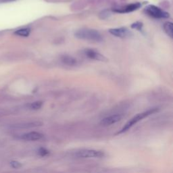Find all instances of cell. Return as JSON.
<instances>
[{
    "mask_svg": "<svg viewBox=\"0 0 173 173\" xmlns=\"http://www.w3.org/2000/svg\"><path fill=\"white\" fill-rule=\"evenodd\" d=\"M43 135L42 133H40L39 132L32 131L30 133H24L22 135L20 138L21 139L24 140V141H38V140H41L43 138Z\"/></svg>",
    "mask_w": 173,
    "mask_h": 173,
    "instance_id": "52a82bcc",
    "label": "cell"
},
{
    "mask_svg": "<svg viewBox=\"0 0 173 173\" xmlns=\"http://www.w3.org/2000/svg\"><path fill=\"white\" fill-rule=\"evenodd\" d=\"M61 60L64 64H66L69 66H75L77 64V60L74 57L68 55H64L61 57Z\"/></svg>",
    "mask_w": 173,
    "mask_h": 173,
    "instance_id": "8fae6325",
    "label": "cell"
},
{
    "mask_svg": "<svg viewBox=\"0 0 173 173\" xmlns=\"http://www.w3.org/2000/svg\"><path fill=\"white\" fill-rule=\"evenodd\" d=\"M74 36L79 39L97 42L102 41L103 39L102 35L95 29H79L74 32Z\"/></svg>",
    "mask_w": 173,
    "mask_h": 173,
    "instance_id": "6da1fadb",
    "label": "cell"
},
{
    "mask_svg": "<svg viewBox=\"0 0 173 173\" xmlns=\"http://www.w3.org/2000/svg\"><path fill=\"white\" fill-rule=\"evenodd\" d=\"M43 105L42 102H35L33 103H31L29 105V109L31 110H39L41 107Z\"/></svg>",
    "mask_w": 173,
    "mask_h": 173,
    "instance_id": "5bb4252c",
    "label": "cell"
},
{
    "mask_svg": "<svg viewBox=\"0 0 173 173\" xmlns=\"http://www.w3.org/2000/svg\"><path fill=\"white\" fill-rule=\"evenodd\" d=\"M164 29L166 33L169 37H173V26L171 22H166L164 24Z\"/></svg>",
    "mask_w": 173,
    "mask_h": 173,
    "instance_id": "7c38bea8",
    "label": "cell"
},
{
    "mask_svg": "<svg viewBox=\"0 0 173 173\" xmlns=\"http://www.w3.org/2000/svg\"><path fill=\"white\" fill-rule=\"evenodd\" d=\"M30 32H31V30L27 28H24V29H21L17 30V31H15V35H16L20 36V37H28L30 34Z\"/></svg>",
    "mask_w": 173,
    "mask_h": 173,
    "instance_id": "4fadbf2b",
    "label": "cell"
},
{
    "mask_svg": "<svg viewBox=\"0 0 173 173\" xmlns=\"http://www.w3.org/2000/svg\"><path fill=\"white\" fill-rule=\"evenodd\" d=\"M157 111H158L157 108H153V109L147 110V111L141 112V113H139L137 115H135V116L134 117H133L132 119L129 120V121H128L127 122V124H125L123 127H122V129L120 130L119 133H118V134H121L122 133L127 131L128 130H129L130 129H131L133 126H134L135 124H136L137 122L141 121V120L144 119L145 118L147 117L148 116H149V115L155 113V112Z\"/></svg>",
    "mask_w": 173,
    "mask_h": 173,
    "instance_id": "7a4b0ae2",
    "label": "cell"
},
{
    "mask_svg": "<svg viewBox=\"0 0 173 173\" xmlns=\"http://www.w3.org/2000/svg\"><path fill=\"white\" fill-rule=\"evenodd\" d=\"M104 155V152L99 150L82 149L75 153L74 156L78 158H100Z\"/></svg>",
    "mask_w": 173,
    "mask_h": 173,
    "instance_id": "3957f363",
    "label": "cell"
},
{
    "mask_svg": "<svg viewBox=\"0 0 173 173\" xmlns=\"http://www.w3.org/2000/svg\"><path fill=\"white\" fill-rule=\"evenodd\" d=\"M141 7V4L139 3H134L131 4L124 7H120V8H115L113 10L118 13H129V12H133L136 10L139 9Z\"/></svg>",
    "mask_w": 173,
    "mask_h": 173,
    "instance_id": "9c48e42d",
    "label": "cell"
},
{
    "mask_svg": "<svg viewBox=\"0 0 173 173\" xmlns=\"http://www.w3.org/2000/svg\"><path fill=\"white\" fill-rule=\"evenodd\" d=\"M85 54L87 57L91 59L96 60V61H100V62H107V59L105 57L104 55L100 54L99 52H97V50H95L93 49H87L85 50Z\"/></svg>",
    "mask_w": 173,
    "mask_h": 173,
    "instance_id": "5b68a950",
    "label": "cell"
},
{
    "mask_svg": "<svg viewBox=\"0 0 173 173\" xmlns=\"http://www.w3.org/2000/svg\"><path fill=\"white\" fill-rule=\"evenodd\" d=\"M122 117V114H114V115H111V116H107L106 118H104V119H102L101 120V122L100 124L103 126H110V125L114 124L116 122H119L120 120H121Z\"/></svg>",
    "mask_w": 173,
    "mask_h": 173,
    "instance_id": "8992f818",
    "label": "cell"
},
{
    "mask_svg": "<svg viewBox=\"0 0 173 173\" xmlns=\"http://www.w3.org/2000/svg\"><path fill=\"white\" fill-rule=\"evenodd\" d=\"M145 12L150 16L155 18H167L170 16L168 12L162 10L160 7L154 5H149L145 7Z\"/></svg>",
    "mask_w": 173,
    "mask_h": 173,
    "instance_id": "277c9868",
    "label": "cell"
},
{
    "mask_svg": "<svg viewBox=\"0 0 173 173\" xmlns=\"http://www.w3.org/2000/svg\"><path fill=\"white\" fill-rule=\"evenodd\" d=\"M109 32L116 37L119 38H126L130 35V32L129 30L126 28H114L109 30Z\"/></svg>",
    "mask_w": 173,
    "mask_h": 173,
    "instance_id": "ba28073f",
    "label": "cell"
},
{
    "mask_svg": "<svg viewBox=\"0 0 173 173\" xmlns=\"http://www.w3.org/2000/svg\"><path fill=\"white\" fill-rule=\"evenodd\" d=\"M39 154L40 155H41V156H45V155H46L49 154V152L47 151L46 149L41 147V148H40L39 149Z\"/></svg>",
    "mask_w": 173,
    "mask_h": 173,
    "instance_id": "2e32d148",
    "label": "cell"
},
{
    "mask_svg": "<svg viewBox=\"0 0 173 173\" xmlns=\"http://www.w3.org/2000/svg\"><path fill=\"white\" fill-rule=\"evenodd\" d=\"M142 26H143V24H142V23H141V22H136V23H135L132 25V28L139 30V29H141Z\"/></svg>",
    "mask_w": 173,
    "mask_h": 173,
    "instance_id": "e0dca14e",
    "label": "cell"
},
{
    "mask_svg": "<svg viewBox=\"0 0 173 173\" xmlns=\"http://www.w3.org/2000/svg\"><path fill=\"white\" fill-rule=\"evenodd\" d=\"M10 166L14 168V169H19L22 166V164L19 162L17 161H12L10 162Z\"/></svg>",
    "mask_w": 173,
    "mask_h": 173,
    "instance_id": "9a60e30c",
    "label": "cell"
},
{
    "mask_svg": "<svg viewBox=\"0 0 173 173\" xmlns=\"http://www.w3.org/2000/svg\"><path fill=\"white\" fill-rule=\"evenodd\" d=\"M42 125V123L38 121L35 122H23V123L15 124L11 126L12 129H29V128H34L40 127Z\"/></svg>",
    "mask_w": 173,
    "mask_h": 173,
    "instance_id": "30bf717a",
    "label": "cell"
}]
</instances>
